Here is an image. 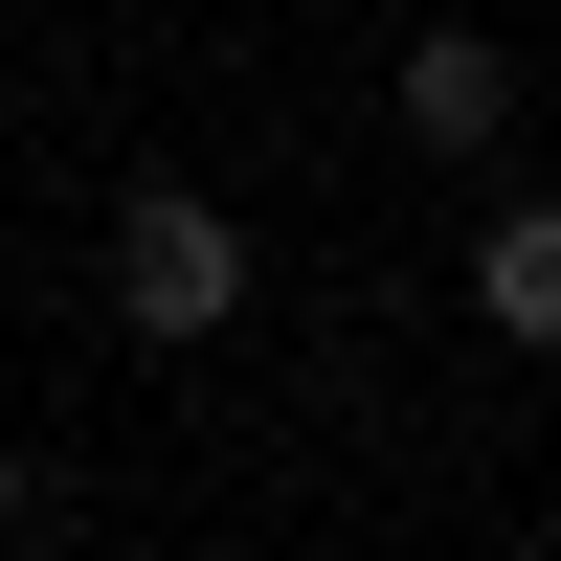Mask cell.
Wrapping results in <instances>:
<instances>
[{
    "mask_svg": "<svg viewBox=\"0 0 561 561\" xmlns=\"http://www.w3.org/2000/svg\"><path fill=\"white\" fill-rule=\"evenodd\" d=\"M113 314L135 337H225V314H248V225H225L203 180H135L113 203Z\"/></svg>",
    "mask_w": 561,
    "mask_h": 561,
    "instance_id": "1",
    "label": "cell"
},
{
    "mask_svg": "<svg viewBox=\"0 0 561 561\" xmlns=\"http://www.w3.org/2000/svg\"><path fill=\"white\" fill-rule=\"evenodd\" d=\"M404 135H427V158H494V135H517V68H494L472 23H427L404 45Z\"/></svg>",
    "mask_w": 561,
    "mask_h": 561,
    "instance_id": "2",
    "label": "cell"
},
{
    "mask_svg": "<svg viewBox=\"0 0 561 561\" xmlns=\"http://www.w3.org/2000/svg\"><path fill=\"white\" fill-rule=\"evenodd\" d=\"M472 314H494V337H561V203H517L472 248Z\"/></svg>",
    "mask_w": 561,
    "mask_h": 561,
    "instance_id": "3",
    "label": "cell"
},
{
    "mask_svg": "<svg viewBox=\"0 0 561 561\" xmlns=\"http://www.w3.org/2000/svg\"><path fill=\"white\" fill-rule=\"evenodd\" d=\"M0 539H23V449H0Z\"/></svg>",
    "mask_w": 561,
    "mask_h": 561,
    "instance_id": "4",
    "label": "cell"
}]
</instances>
